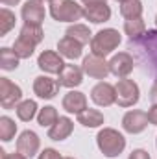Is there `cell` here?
Here are the masks:
<instances>
[{
    "label": "cell",
    "mask_w": 157,
    "mask_h": 159,
    "mask_svg": "<svg viewBox=\"0 0 157 159\" xmlns=\"http://www.w3.org/2000/svg\"><path fill=\"white\" fill-rule=\"evenodd\" d=\"M128 50L133 52V59L157 81V30H146L139 39L129 41Z\"/></svg>",
    "instance_id": "obj_1"
},
{
    "label": "cell",
    "mask_w": 157,
    "mask_h": 159,
    "mask_svg": "<svg viewBox=\"0 0 157 159\" xmlns=\"http://www.w3.org/2000/svg\"><path fill=\"white\" fill-rule=\"evenodd\" d=\"M96 144H98L100 152H102L105 157L113 159V157H118V156L124 152V148H126V139H124V135H122L120 131H117V129H113V128H104V129H100L98 135H96Z\"/></svg>",
    "instance_id": "obj_2"
},
{
    "label": "cell",
    "mask_w": 157,
    "mask_h": 159,
    "mask_svg": "<svg viewBox=\"0 0 157 159\" xmlns=\"http://www.w3.org/2000/svg\"><path fill=\"white\" fill-rule=\"evenodd\" d=\"M120 41H122V37H120L118 30H115V28L100 30L91 39V54L100 56V57H105V56H109L118 44H120Z\"/></svg>",
    "instance_id": "obj_3"
},
{
    "label": "cell",
    "mask_w": 157,
    "mask_h": 159,
    "mask_svg": "<svg viewBox=\"0 0 157 159\" xmlns=\"http://www.w3.org/2000/svg\"><path fill=\"white\" fill-rule=\"evenodd\" d=\"M50 15L57 22H76L83 17V7L74 0H52Z\"/></svg>",
    "instance_id": "obj_4"
},
{
    "label": "cell",
    "mask_w": 157,
    "mask_h": 159,
    "mask_svg": "<svg viewBox=\"0 0 157 159\" xmlns=\"http://www.w3.org/2000/svg\"><path fill=\"white\" fill-rule=\"evenodd\" d=\"M115 89H117V104L120 107H133L141 98L139 85L133 80H128V78L118 80Z\"/></svg>",
    "instance_id": "obj_5"
},
{
    "label": "cell",
    "mask_w": 157,
    "mask_h": 159,
    "mask_svg": "<svg viewBox=\"0 0 157 159\" xmlns=\"http://www.w3.org/2000/svg\"><path fill=\"white\" fill-rule=\"evenodd\" d=\"M22 102V89L9 78H0V106L4 109H17Z\"/></svg>",
    "instance_id": "obj_6"
},
{
    "label": "cell",
    "mask_w": 157,
    "mask_h": 159,
    "mask_svg": "<svg viewBox=\"0 0 157 159\" xmlns=\"http://www.w3.org/2000/svg\"><path fill=\"white\" fill-rule=\"evenodd\" d=\"M91 100L100 106V107H109L117 102V89L115 85L107 83V81H98L92 89H91Z\"/></svg>",
    "instance_id": "obj_7"
},
{
    "label": "cell",
    "mask_w": 157,
    "mask_h": 159,
    "mask_svg": "<svg viewBox=\"0 0 157 159\" xmlns=\"http://www.w3.org/2000/svg\"><path fill=\"white\" fill-rule=\"evenodd\" d=\"M83 72L89 76V78H94V80H105L111 70H109V61H105V57H100V56H87L83 59Z\"/></svg>",
    "instance_id": "obj_8"
},
{
    "label": "cell",
    "mask_w": 157,
    "mask_h": 159,
    "mask_svg": "<svg viewBox=\"0 0 157 159\" xmlns=\"http://www.w3.org/2000/svg\"><path fill=\"white\" fill-rule=\"evenodd\" d=\"M65 65L67 63L63 61V56L59 52H54V50H44L37 57V67L46 74H61Z\"/></svg>",
    "instance_id": "obj_9"
},
{
    "label": "cell",
    "mask_w": 157,
    "mask_h": 159,
    "mask_svg": "<svg viewBox=\"0 0 157 159\" xmlns=\"http://www.w3.org/2000/svg\"><path fill=\"white\" fill-rule=\"evenodd\" d=\"M133 67H135V59L129 52H118L109 59V70L117 78H128L133 72Z\"/></svg>",
    "instance_id": "obj_10"
},
{
    "label": "cell",
    "mask_w": 157,
    "mask_h": 159,
    "mask_svg": "<svg viewBox=\"0 0 157 159\" xmlns=\"http://www.w3.org/2000/svg\"><path fill=\"white\" fill-rule=\"evenodd\" d=\"M148 126V113L141 111V109H133V111H128L122 119V128L124 131L131 133V135H137V133H142Z\"/></svg>",
    "instance_id": "obj_11"
},
{
    "label": "cell",
    "mask_w": 157,
    "mask_h": 159,
    "mask_svg": "<svg viewBox=\"0 0 157 159\" xmlns=\"http://www.w3.org/2000/svg\"><path fill=\"white\" fill-rule=\"evenodd\" d=\"M39 146H41L39 135L35 131H32V129L22 131L19 135V139H17V152L22 154V156H26L28 159L34 157L39 152Z\"/></svg>",
    "instance_id": "obj_12"
},
{
    "label": "cell",
    "mask_w": 157,
    "mask_h": 159,
    "mask_svg": "<svg viewBox=\"0 0 157 159\" xmlns=\"http://www.w3.org/2000/svg\"><path fill=\"white\" fill-rule=\"evenodd\" d=\"M59 81L50 76H37L34 80V93L43 100H52L59 93Z\"/></svg>",
    "instance_id": "obj_13"
},
{
    "label": "cell",
    "mask_w": 157,
    "mask_h": 159,
    "mask_svg": "<svg viewBox=\"0 0 157 159\" xmlns=\"http://www.w3.org/2000/svg\"><path fill=\"white\" fill-rule=\"evenodd\" d=\"M20 15H22V20L24 24H39L44 20V6L41 0H26L22 9H20Z\"/></svg>",
    "instance_id": "obj_14"
},
{
    "label": "cell",
    "mask_w": 157,
    "mask_h": 159,
    "mask_svg": "<svg viewBox=\"0 0 157 159\" xmlns=\"http://www.w3.org/2000/svg\"><path fill=\"white\" fill-rule=\"evenodd\" d=\"M57 81L61 87L74 89V87L81 85V81H83V69H79L78 65L67 63L65 69L61 70V74H57Z\"/></svg>",
    "instance_id": "obj_15"
},
{
    "label": "cell",
    "mask_w": 157,
    "mask_h": 159,
    "mask_svg": "<svg viewBox=\"0 0 157 159\" xmlns=\"http://www.w3.org/2000/svg\"><path fill=\"white\" fill-rule=\"evenodd\" d=\"M83 17L87 20H91L92 24H102V22H107L111 19V7L107 6V2L91 4V6L83 7Z\"/></svg>",
    "instance_id": "obj_16"
},
{
    "label": "cell",
    "mask_w": 157,
    "mask_h": 159,
    "mask_svg": "<svg viewBox=\"0 0 157 159\" xmlns=\"http://www.w3.org/2000/svg\"><path fill=\"white\" fill-rule=\"evenodd\" d=\"M63 109L67 113L79 115L81 111L87 109V96L83 93H79V91H69L63 96Z\"/></svg>",
    "instance_id": "obj_17"
},
{
    "label": "cell",
    "mask_w": 157,
    "mask_h": 159,
    "mask_svg": "<svg viewBox=\"0 0 157 159\" xmlns=\"http://www.w3.org/2000/svg\"><path fill=\"white\" fill-rule=\"evenodd\" d=\"M74 131V122L69 117H59L54 126L48 128V139L52 141H65L70 137V133Z\"/></svg>",
    "instance_id": "obj_18"
},
{
    "label": "cell",
    "mask_w": 157,
    "mask_h": 159,
    "mask_svg": "<svg viewBox=\"0 0 157 159\" xmlns=\"http://www.w3.org/2000/svg\"><path fill=\"white\" fill-rule=\"evenodd\" d=\"M57 50H59V54H61L63 57H67V59H78V57H81L83 44L78 43L76 39H72V37H69V35H65L63 39L57 43Z\"/></svg>",
    "instance_id": "obj_19"
},
{
    "label": "cell",
    "mask_w": 157,
    "mask_h": 159,
    "mask_svg": "<svg viewBox=\"0 0 157 159\" xmlns=\"http://www.w3.org/2000/svg\"><path fill=\"white\" fill-rule=\"evenodd\" d=\"M78 122L83 128H100L104 124V113L98 109H85L78 115Z\"/></svg>",
    "instance_id": "obj_20"
},
{
    "label": "cell",
    "mask_w": 157,
    "mask_h": 159,
    "mask_svg": "<svg viewBox=\"0 0 157 159\" xmlns=\"http://www.w3.org/2000/svg\"><path fill=\"white\" fill-rule=\"evenodd\" d=\"M19 61L20 57L15 54L13 48H7V46H2L0 48V69L2 70H15L19 67Z\"/></svg>",
    "instance_id": "obj_21"
},
{
    "label": "cell",
    "mask_w": 157,
    "mask_h": 159,
    "mask_svg": "<svg viewBox=\"0 0 157 159\" xmlns=\"http://www.w3.org/2000/svg\"><path fill=\"white\" fill-rule=\"evenodd\" d=\"M142 2L141 0H126L120 4V15L129 20V19H141L142 17Z\"/></svg>",
    "instance_id": "obj_22"
},
{
    "label": "cell",
    "mask_w": 157,
    "mask_h": 159,
    "mask_svg": "<svg viewBox=\"0 0 157 159\" xmlns=\"http://www.w3.org/2000/svg\"><path fill=\"white\" fill-rule=\"evenodd\" d=\"M124 32L129 37V41L139 39L141 35H144L146 34V24H144L142 17L141 19H129V20H126L124 22Z\"/></svg>",
    "instance_id": "obj_23"
},
{
    "label": "cell",
    "mask_w": 157,
    "mask_h": 159,
    "mask_svg": "<svg viewBox=\"0 0 157 159\" xmlns=\"http://www.w3.org/2000/svg\"><path fill=\"white\" fill-rule=\"evenodd\" d=\"M37 102L35 100H22L19 106H17V117L19 120H22V122H30V120L34 119L35 115H37Z\"/></svg>",
    "instance_id": "obj_24"
},
{
    "label": "cell",
    "mask_w": 157,
    "mask_h": 159,
    "mask_svg": "<svg viewBox=\"0 0 157 159\" xmlns=\"http://www.w3.org/2000/svg\"><path fill=\"white\" fill-rule=\"evenodd\" d=\"M65 35H69V37H72V39H76L78 43L81 44H87L89 41L92 39L91 35V30L85 26V24H78V22H74L72 26H69L67 28V32H65Z\"/></svg>",
    "instance_id": "obj_25"
},
{
    "label": "cell",
    "mask_w": 157,
    "mask_h": 159,
    "mask_svg": "<svg viewBox=\"0 0 157 159\" xmlns=\"http://www.w3.org/2000/svg\"><path fill=\"white\" fill-rule=\"evenodd\" d=\"M35 46L37 44H34L32 41L24 39V37H17V41L13 43V50H15V54L20 57V59H28V57H32L34 56V52H35Z\"/></svg>",
    "instance_id": "obj_26"
},
{
    "label": "cell",
    "mask_w": 157,
    "mask_h": 159,
    "mask_svg": "<svg viewBox=\"0 0 157 159\" xmlns=\"http://www.w3.org/2000/svg\"><path fill=\"white\" fill-rule=\"evenodd\" d=\"M57 119H59V115H57V109L54 106H44L43 109H39V113H37V122H39V126H43V128L54 126L57 122Z\"/></svg>",
    "instance_id": "obj_27"
},
{
    "label": "cell",
    "mask_w": 157,
    "mask_h": 159,
    "mask_svg": "<svg viewBox=\"0 0 157 159\" xmlns=\"http://www.w3.org/2000/svg\"><path fill=\"white\" fill-rule=\"evenodd\" d=\"M20 37L32 41L34 44H39L41 41L44 39V32H43V28L39 24H24L20 28Z\"/></svg>",
    "instance_id": "obj_28"
},
{
    "label": "cell",
    "mask_w": 157,
    "mask_h": 159,
    "mask_svg": "<svg viewBox=\"0 0 157 159\" xmlns=\"http://www.w3.org/2000/svg\"><path fill=\"white\" fill-rule=\"evenodd\" d=\"M15 133H17V124H15V120L9 119V117H0V139L4 141V143H7V141H11L13 137H15Z\"/></svg>",
    "instance_id": "obj_29"
},
{
    "label": "cell",
    "mask_w": 157,
    "mask_h": 159,
    "mask_svg": "<svg viewBox=\"0 0 157 159\" xmlns=\"http://www.w3.org/2000/svg\"><path fill=\"white\" fill-rule=\"evenodd\" d=\"M15 13L9 11L7 7L0 9V37L7 35V32H11V28L15 26Z\"/></svg>",
    "instance_id": "obj_30"
},
{
    "label": "cell",
    "mask_w": 157,
    "mask_h": 159,
    "mask_svg": "<svg viewBox=\"0 0 157 159\" xmlns=\"http://www.w3.org/2000/svg\"><path fill=\"white\" fill-rule=\"evenodd\" d=\"M37 159H63V157H61V154H59L57 150H54V148H44L39 154Z\"/></svg>",
    "instance_id": "obj_31"
},
{
    "label": "cell",
    "mask_w": 157,
    "mask_h": 159,
    "mask_svg": "<svg viewBox=\"0 0 157 159\" xmlns=\"http://www.w3.org/2000/svg\"><path fill=\"white\" fill-rule=\"evenodd\" d=\"M128 159H152V157H150V154H148L146 150L137 148V150H133V152L129 154V157H128Z\"/></svg>",
    "instance_id": "obj_32"
},
{
    "label": "cell",
    "mask_w": 157,
    "mask_h": 159,
    "mask_svg": "<svg viewBox=\"0 0 157 159\" xmlns=\"http://www.w3.org/2000/svg\"><path fill=\"white\" fill-rule=\"evenodd\" d=\"M148 122L157 126V104H152V107L148 109Z\"/></svg>",
    "instance_id": "obj_33"
},
{
    "label": "cell",
    "mask_w": 157,
    "mask_h": 159,
    "mask_svg": "<svg viewBox=\"0 0 157 159\" xmlns=\"http://www.w3.org/2000/svg\"><path fill=\"white\" fill-rule=\"evenodd\" d=\"M0 159H28L26 156H22V154H7L6 150H0Z\"/></svg>",
    "instance_id": "obj_34"
},
{
    "label": "cell",
    "mask_w": 157,
    "mask_h": 159,
    "mask_svg": "<svg viewBox=\"0 0 157 159\" xmlns=\"http://www.w3.org/2000/svg\"><path fill=\"white\" fill-rule=\"evenodd\" d=\"M150 102L152 104H157V81H154V85L150 89Z\"/></svg>",
    "instance_id": "obj_35"
},
{
    "label": "cell",
    "mask_w": 157,
    "mask_h": 159,
    "mask_svg": "<svg viewBox=\"0 0 157 159\" xmlns=\"http://www.w3.org/2000/svg\"><path fill=\"white\" fill-rule=\"evenodd\" d=\"M79 2H83L85 6H91V4H102V2H107V0H79Z\"/></svg>",
    "instance_id": "obj_36"
},
{
    "label": "cell",
    "mask_w": 157,
    "mask_h": 159,
    "mask_svg": "<svg viewBox=\"0 0 157 159\" xmlns=\"http://www.w3.org/2000/svg\"><path fill=\"white\" fill-rule=\"evenodd\" d=\"M0 2H2L4 6H17L20 0H0Z\"/></svg>",
    "instance_id": "obj_37"
},
{
    "label": "cell",
    "mask_w": 157,
    "mask_h": 159,
    "mask_svg": "<svg viewBox=\"0 0 157 159\" xmlns=\"http://www.w3.org/2000/svg\"><path fill=\"white\" fill-rule=\"evenodd\" d=\"M117 2H120V4H122V2H126V0H117Z\"/></svg>",
    "instance_id": "obj_38"
},
{
    "label": "cell",
    "mask_w": 157,
    "mask_h": 159,
    "mask_svg": "<svg viewBox=\"0 0 157 159\" xmlns=\"http://www.w3.org/2000/svg\"><path fill=\"white\" fill-rule=\"evenodd\" d=\"M63 159H74V157H63Z\"/></svg>",
    "instance_id": "obj_39"
},
{
    "label": "cell",
    "mask_w": 157,
    "mask_h": 159,
    "mask_svg": "<svg viewBox=\"0 0 157 159\" xmlns=\"http://www.w3.org/2000/svg\"><path fill=\"white\" fill-rule=\"evenodd\" d=\"M155 24H157V15H155Z\"/></svg>",
    "instance_id": "obj_40"
},
{
    "label": "cell",
    "mask_w": 157,
    "mask_h": 159,
    "mask_svg": "<svg viewBox=\"0 0 157 159\" xmlns=\"http://www.w3.org/2000/svg\"><path fill=\"white\" fill-rule=\"evenodd\" d=\"M41 2H44V0H41ZM50 2H52V0H50Z\"/></svg>",
    "instance_id": "obj_41"
},
{
    "label": "cell",
    "mask_w": 157,
    "mask_h": 159,
    "mask_svg": "<svg viewBox=\"0 0 157 159\" xmlns=\"http://www.w3.org/2000/svg\"><path fill=\"white\" fill-rule=\"evenodd\" d=\"M155 144H157V141H155Z\"/></svg>",
    "instance_id": "obj_42"
}]
</instances>
